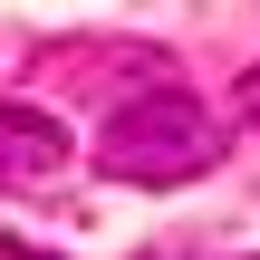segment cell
Instances as JSON below:
<instances>
[{
    "instance_id": "obj_5",
    "label": "cell",
    "mask_w": 260,
    "mask_h": 260,
    "mask_svg": "<svg viewBox=\"0 0 260 260\" xmlns=\"http://www.w3.org/2000/svg\"><path fill=\"white\" fill-rule=\"evenodd\" d=\"M251 260H260V251H251Z\"/></svg>"
},
{
    "instance_id": "obj_1",
    "label": "cell",
    "mask_w": 260,
    "mask_h": 260,
    "mask_svg": "<svg viewBox=\"0 0 260 260\" xmlns=\"http://www.w3.org/2000/svg\"><path fill=\"white\" fill-rule=\"evenodd\" d=\"M222 145H232V125H222L193 87L154 77V87H135V96L106 116V135H96V174L145 183V193H174V183H203V174L222 164Z\"/></svg>"
},
{
    "instance_id": "obj_3",
    "label": "cell",
    "mask_w": 260,
    "mask_h": 260,
    "mask_svg": "<svg viewBox=\"0 0 260 260\" xmlns=\"http://www.w3.org/2000/svg\"><path fill=\"white\" fill-rule=\"evenodd\" d=\"M232 106H241V116H251V125H260V68H251V77H241V87H232Z\"/></svg>"
},
{
    "instance_id": "obj_2",
    "label": "cell",
    "mask_w": 260,
    "mask_h": 260,
    "mask_svg": "<svg viewBox=\"0 0 260 260\" xmlns=\"http://www.w3.org/2000/svg\"><path fill=\"white\" fill-rule=\"evenodd\" d=\"M68 154H77V135H68L48 106L0 96V174H10V183H48V174H68Z\"/></svg>"
},
{
    "instance_id": "obj_4",
    "label": "cell",
    "mask_w": 260,
    "mask_h": 260,
    "mask_svg": "<svg viewBox=\"0 0 260 260\" xmlns=\"http://www.w3.org/2000/svg\"><path fill=\"white\" fill-rule=\"evenodd\" d=\"M0 260H58V251H39V241H10V232H0Z\"/></svg>"
}]
</instances>
